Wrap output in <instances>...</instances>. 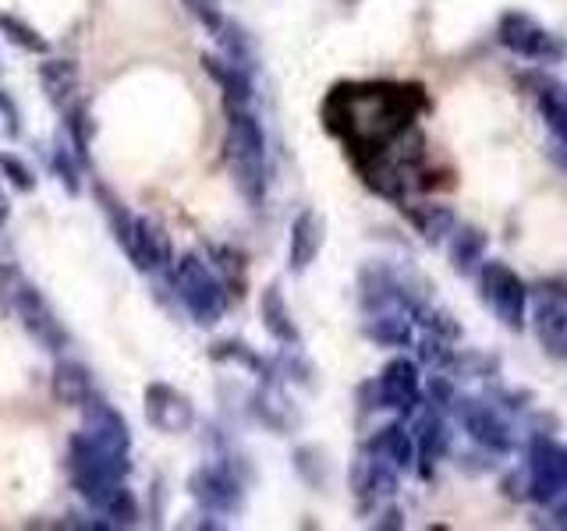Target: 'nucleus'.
Returning a JSON list of instances; mask_svg holds the SVG:
<instances>
[{"mask_svg": "<svg viewBox=\"0 0 567 531\" xmlns=\"http://www.w3.org/2000/svg\"><path fill=\"white\" fill-rule=\"evenodd\" d=\"M430 106L419 85L398 82H344L323 103V124L348 146L351 159H372L394 149L415 132V117Z\"/></svg>", "mask_w": 567, "mask_h": 531, "instance_id": "f257e3e1", "label": "nucleus"}, {"mask_svg": "<svg viewBox=\"0 0 567 531\" xmlns=\"http://www.w3.org/2000/svg\"><path fill=\"white\" fill-rule=\"evenodd\" d=\"M227 114V135H224V159L235 177L238 191L248 202L259 206L270 188V167H266V132L252 106H235Z\"/></svg>", "mask_w": 567, "mask_h": 531, "instance_id": "f03ea898", "label": "nucleus"}, {"mask_svg": "<svg viewBox=\"0 0 567 531\" xmlns=\"http://www.w3.org/2000/svg\"><path fill=\"white\" fill-rule=\"evenodd\" d=\"M96 199L103 202V212H106V220H111V230L117 244L124 248V256H128L142 273L167 270L174 259V248H171V238L164 235V227L153 223L150 217H135V212L124 209V202H117L103 185H96Z\"/></svg>", "mask_w": 567, "mask_h": 531, "instance_id": "7ed1b4c3", "label": "nucleus"}, {"mask_svg": "<svg viewBox=\"0 0 567 531\" xmlns=\"http://www.w3.org/2000/svg\"><path fill=\"white\" fill-rule=\"evenodd\" d=\"M174 291L182 298L185 312L195 319L199 326H213L220 323L227 312V288L220 283V277L209 270V262H203L199 256H182L171 270Z\"/></svg>", "mask_w": 567, "mask_h": 531, "instance_id": "20e7f679", "label": "nucleus"}, {"mask_svg": "<svg viewBox=\"0 0 567 531\" xmlns=\"http://www.w3.org/2000/svg\"><path fill=\"white\" fill-rule=\"evenodd\" d=\"M475 280H478V298L489 305L496 323L511 333H522L528 326V298H532L528 283L501 259L478 262Z\"/></svg>", "mask_w": 567, "mask_h": 531, "instance_id": "39448f33", "label": "nucleus"}, {"mask_svg": "<svg viewBox=\"0 0 567 531\" xmlns=\"http://www.w3.org/2000/svg\"><path fill=\"white\" fill-rule=\"evenodd\" d=\"M496 43L532 64H560L567 58V43L560 35L518 8H507L496 18Z\"/></svg>", "mask_w": 567, "mask_h": 531, "instance_id": "423d86ee", "label": "nucleus"}, {"mask_svg": "<svg viewBox=\"0 0 567 531\" xmlns=\"http://www.w3.org/2000/svg\"><path fill=\"white\" fill-rule=\"evenodd\" d=\"M525 478H528V500L539 507H554L567 496V447L557 442L549 433H536L528 439V460H525Z\"/></svg>", "mask_w": 567, "mask_h": 531, "instance_id": "0eeeda50", "label": "nucleus"}, {"mask_svg": "<svg viewBox=\"0 0 567 531\" xmlns=\"http://www.w3.org/2000/svg\"><path fill=\"white\" fill-rule=\"evenodd\" d=\"M18 323H22V330L32 336L35 344H40L43 351L50 354H61L71 347V333L68 326L58 319V312H53V305L43 298V291L35 288V283H29L22 277V283H18V291L11 298V312Z\"/></svg>", "mask_w": 567, "mask_h": 531, "instance_id": "6e6552de", "label": "nucleus"}, {"mask_svg": "<svg viewBox=\"0 0 567 531\" xmlns=\"http://www.w3.org/2000/svg\"><path fill=\"white\" fill-rule=\"evenodd\" d=\"M528 319L539 347L549 358L567 362V283L543 280L536 288V298H528Z\"/></svg>", "mask_w": 567, "mask_h": 531, "instance_id": "1a4fd4ad", "label": "nucleus"}, {"mask_svg": "<svg viewBox=\"0 0 567 531\" xmlns=\"http://www.w3.org/2000/svg\"><path fill=\"white\" fill-rule=\"evenodd\" d=\"M188 492L206 513H235L245 500V478L230 460H209L188 478Z\"/></svg>", "mask_w": 567, "mask_h": 531, "instance_id": "9d476101", "label": "nucleus"}, {"mask_svg": "<svg viewBox=\"0 0 567 531\" xmlns=\"http://www.w3.org/2000/svg\"><path fill=\"white\" fill-rule=\"evenodd\" d=\"M525 88L536 100V111L549 132V156H567V82L532 71L522 75Z\"/></svg>", "mask_w": 567, "mask_h": 531, "instance_id": "9b49d317", "label": "nucleus"}, {"mask_svg": "<svg viewBox=\"0 0 567 531\" xmlns=\"http://www.w3.org/2000/svg\"><path fill=\"white\" fill-rule=\"evenodd\" d=\"M454 415L461 418V425H465V433L472 436V442H478L483 450H489V454H511L514 450L511 425L493 404L461 397L457 407H454Z\"/></svg>", "mask_w": 567, "mask_h": 531, "instance_id": "f8f14e48", "label": "nucleus"}, {"mask_svg": "<svg viewBox=\"0 0 567 531\" xmlns=\"http://www.w3.org/2000/svg\"><path fill=\"white\" fill-rule=\"evenodd\" d=\"M142 412L153 429L167 433V436H182L195 425V407L192 400L171 383H150L146 397H142Z\"/></svg>", "mask_w": 567, "mask_h": 531, "instance_id": "ddd939ff", "label": "nucleus"}, {"mask_svg": "<svg viewBox=\"0 0 567 531\" xmlns=\"http://www.w3.org/2000/svg\"><path fill=\"white\" fill-rule=\"evenodd\" d=\"M415 468L422 478H433L436 465L443 457H447L451 450V429H447V421H443L440 415V407L433 400H422L415 407Z\"/></svg>", "mask_w": 567, "mask_h": 531, "instance_id": "4468645a", "label": "nucleus"}, {"mask_svg": "<svg viewBox=\"0 0 567 531\" xmlns=\"http://www.w3.org/2000/svg\"><path fill=\"white\" fill-rule=\"evenodd\" d=\"M377 394H380V407H390V412H401V415H415V407L422 404L419 365L412 358H390L377 376Z\"/></svg>", "mask_w": 567, "mask_h": 531, "instance_id": "2eb2a0df", "label": "nucleus"}, {"mask_svg": "<svg viewBox=\"0 0 567 531\" xmlns=\"http://www.w3.org/2000/svg\"><path fill=\"white\" fill-rule=\"evenodd\" d=\"M82 415H85L82 433L93 439L96 447L111 450L117 457H132V433H128V425H124V418L100 394L89 397L82 404Z\"/></svg>", "mask_w": 567, "mask_h": 531, "instance_id": "dca6fc26", "label": "nucleus"}, {"mask_svg": "<svg viewBox=\"0 0 567 531\" xmlns=\"http://www.w3.org/2000/svg\"><path fill=\"white\" fill-rule=\"evenodd\" d=\"M398 468L383 465L380 457H372L369 450H362V457H354L351 465V492L354 500L362 507H372V503H383L390 496L398 492Z\"/></svg>", "mask_w": 567, "mask_h": 531, "instance_id": "f3484780", "label": "nucleus"}, {"mask_svg": "<svg viewBox=\"0 0 567 531\" xmlns=\"http://www.w3.org/2000/svg\"><path fill=\"white\" fill-rule=\"evenodd\" d=\"M327 244V223L316 209H301L291 220V238H288V266L291 273H306L319 259Z\"/></svg>", "mask_w": 567, "mask_h": 531, "instance_id": "a211bd4d", "label": "nucleus"}, {"mask_svg": "<svg viewBox=\"0 0 567 531\" xmlns=\"http://www.w3.org/2000/svg\"><path fill=\"white\" fill-rule=\"evenodd\" d=\"M50 389H53V400L64 404V407H82L89 397H96L93 372L75 358H61L58 365H53Z\"/></svg>", "mask_w": 567, "mask_h": 531, "instance_id": "6ab92c4d", "label": "nucleus"}, {"mask_svg": "<svg viewBox=\"0 0 567 531\" xmlns=\"http://www.w3.org/2000/svg\"><path fill=\"white\" fill-rule=\"evenodd\" d=\"M365 450H369L372 457H380L383 465L398 468V471L415 468V439H412V433H408L404 425H398V421H390V425H383L380 433H372L369 442H365Z\"/></svg>", "mask_w": 567, "mask_h": 531, "instance_id": "aec40b11", "label": "nucleus"}, {"mask_svg": "<svg viewBox=\"0 0 567 531\" xmlns=\"http://www.w3.org/2000/svg\"><path fill=\"white\" fill-rule=\"evenodd\" d=\"M259 315H262L266 333H270L277 344H284V347H298L301 344V333H298L295 319H291L288 298H284L280 283H270V288L262 291V298H259Z\"/></svg>", "mask_w": 567, "mask_h": 531, "instance_id": "412c9836", "label": "nucleus"}, {"mask_svg": "<svg viewBox=\"0 0 567 531\" xmlns=\"http://www.w3.org/2000/svg\"><path fill=\"white\" fill-rule=\"evenodd\" d=\"M252 415L274 433H295L298 421H301L298 412H295V404L280 394V386L274 379H266L262 389H256V394H252Z\"/></svg>", "mask_w": 567, "mask_h": 531, "instance_id": "4be33fe9", "label": "nucleus"}, {"mask_svg": "<svg viewBox=\"0 0 567 531\" xmlns=\"http://www.w3.org/2000/svg\"><path fill=\"white\" fill-rule=\"evenodd\" d=\"M209 79L220 85V100H224V111H235V106H252V75L241 67H235L224 58H213L206 53L203 58Z\"/></svg>", "mask_w": 567, "mask_h": 531, "instance_id": "5701e85b", "label": "nucleus"}, {"mask_svg": "<svg viewBox=\"0 0 567 531\" xmlns=\"http://www.w3.org/2000/svg\"><path fill=\"white\" fill-rule=\"evenodd\" d=\"M217 35V43H220V58L230 61L235 67L241 71H252L259 67V50H256V40H252V32H248L241 22H235V18H224V25L213 32Z\"/></svg>", "mask_w": 567, "mask_h": 531, "instance_id": "b1692460", "label": "nucleus"}, {"mask_svg": "<svg viewBox=\"0 0 567 531\" xmlns=\"http://www.w3.org/2000/svg\"><path fill=\"white\" fill-rule=\"evenodd\" d=\"M40 82H43L47 100L58 106L61 114L79 100V67H75V61H47L40 67Z\"/></svg>", "mask_w": 567, "mask_h": 531, "instance_id": "393cba45", "label": "nucleus"}, {"mask_svg": "<svg viewBox=\"0 0 567 531\" xmlns=\"http://www.w3.org/2000/svg\"><path fill=\"white\" fill-rule=\"evenodd\" d=\"M451 266L457 273H475L478 270V262H483V256H486V244H489V238H486V230H478V227H472V223H454V230H451Z\"/></svg>", "mask_w": 567, "mask_h": 531, "instance_id": "a878e982", "label": "nucleus"}, {"mask_svg": "<svg viewBox=\"0 0 567 531\" xmlns=\"http://www.w3.org/2000/svg\"><path fill=\"white\" fill-rule=\"evenodd\" d=\"M365 336L372 344L380 347H408L412 344V319L398 309H380V312H369V323H365Z\"/></svg>", "mask_w": 567, "mask_h": 531, "instance_id": "bb28decb", "label": "nucleus"}, {"mask_svg": "<svg viewBox=\"0 0 567 531\" xmlns=\"http://www.w3.org/2000/svg\"><path fill=\"white\" fill-rule=\"evenodd\" d=\"M408 220H412V227L419 230V238L430 244H440L457 223L451 206H408Z\"/></svg>", "mask_w": 567, "mask_h": 531, "instance_id": "cd10ccee", "label": "nucleus"}, {"mask_svg": "<svg viewBox=\"0 0 567 531\" xmlns=\"http://www.w3.org/2000/svg\"><path fill=\"white\" fill-rule=\"evenodd\" d=\"M209 270L220 277V283L227 288V294H241V288L248 283V266L245 256L238 252L235 244H209Z\"/></svg>", "mask_w": 567, "mask_h": 531, "instance_id": "c85d7f7f", "label": "nucleus"}, {"mask_svg": "<svg viewBox=\"0 0 567 531\" xmlns=\"http://www.w3.org/2000/svg\"><path fill=\"white\" fill-rule=\"evenodd\" d=\"M209 358H217V362H235V365H241V368H252V372H259L262 379H270V365H266L259 354L248 347V344H241V341H220V344H213V351H209Z\"/></svg>", "mask_w": 567, "mask_h": 531, "instance_id": "c756f323", "label": "nucleus"}, {"mask_svg": "<svg viewBox=\"0 0 567 531\" xmlns=\"http://www.w3.org/2000/svg\"><path fill=\"white\" fill-rule=\"evenodd\" d=\"M0 32H4V40L14 43V46H22L29 53H47V35L35 32L29 22H22V18H14V14H0Z\"/></svg>", "mask_w": 567, "mask_h": 531, "instance_id": "7c9ffc66", "label": "nucleus"}, {"mask_svg": "<svg viewBox=\"0 0 567 531\" xmlns=\"http://www.w3.org/2000/svg\"><path fill=\"white\" fill-rule=\"evenodd\" d=\"M295 468H298V475L306 478L312 489H323L327 486L330 460H327V454L319 450V447H298L295 450Z\"/></svg>", "mask_w": 567, "mask_h": 531, "instance_id": "2f4dec72", "label": "nucleus"}, {"mask_svg": "<svg viewBox=\"0 0 567 531\" xmlns=\"http://www.w3.org/2000/svg\"><path fill=\"white\" fill-rule=\"evenodd\" d=\"M79 164H82V159H75V149H68L64 142H61V146H53V153H50V170L61 177V185L68 191H79Z\"/></svg>", "mask_w": 567, "mask_h": 531, "instance_id": "473e14b6", "label": "nucleus"}, {"mask_svg": "<svg viewBox=\"0 0 567 531\" xmlns=\"http://www.w3.org/2000/svg\"><path fill=\"white\" fill-rule=\"evenodd\" d=\"M0 174L8 177V185L18 188L22 195L35 191V174L29 170V164H22L14 153H0Z\"/></svg>", "mask_w": 567, "mask_h": 531, "instance_id": "72a5a7b5", "label": "nucleus"}, {"mask_svg": "<svg viewBox=\"0 0 567 531\" xmlns=\"http://www.w3.org/2000/svg\"><path fill=\"white\" fill-rule=\"evenodd\" d=\"M18 283H22V270L11 266V262L0 266V312H4V315L11 312V298L18 291Z\"/></svg>", "mask_w": 567, "mask_h": 531, "instance_id": "f704fd0d", "label": "nucleus"}, {"mask_svg": "<svg viewBox=\"0 0 567 531\" xmlns=\"http://www.w3.org/2000/svg\"><path fill=\"white\" fill-rule=\"evenodd\" d=\"M0 114L8 117V132H11V135H22V114L14 111V103L8 100L4 88H0Z\"/></svg>", "mask_w": 567, "mask_h": 531, "instance_id": "c9c22d12", "label": "nucleus"}, {"mask_svg": "<svg viewBox=\"0 0 567 531\" xmlns=\"http://www.w3.org/2000/svg\"><path fill=\"white\" fill-rule=\"evenodd\" d=\"M377 528H404L401 510H398V507H386V510H383V521H377Z\"/></svg>", "mask_w": 567, "mask_h": 531, "instance_id": "e433bc0d", "label": "nucleus"}, {"mask_svg": "<svg viewBox=\"0 0 567 531\" xmlns=\"http://www.w3.org/2000/svg\"><path fill=\"white\" fill-rule=\"evenodd\" d=\"M8 212H11V206H8V195H4V191H0V223H4V220H8Z\"/></svg>", "mask_w": 567, "mask_h": 531, "instance_id": "4c0bfd02", "label": "nucleus"}]
</instances>
